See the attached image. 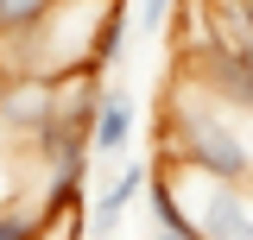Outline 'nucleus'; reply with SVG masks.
Wrapping results in <instances>:
<instances>
[{"instance_id":"f03ea898","label":"nucleus","mask_w":253,"mask_h":240,"mask_svg":"<svg viewBox=\"0 0 253 240\" xmlns=\"http://www.w3.org/2000/svg\"><path fill=\"white\" fill-rule=\"evenodd\" d=\"M190 221H196L203 240H253V190H247V183L203 177V202H196Z\"/></svg>"},{"instance_id":"6e6552de","label":"nucleus","mask_w":253,"mask_h":240,"mask_svg":"<svg viewBox=\"0 0 253 240\" xmlns=\"http://www.w3.org/2000/svg\"><path fill=\"white\" fill-rule=\"evenodd\" d=\"M171 19V0H139V32H158Z\"/></svg>"},{"instance_id":"f257e3e1","label":"nucleus","mask_w":253,"mask_h":240,"mask_svg":"<svg viewBox=\"0 0 253 240\" xmlns=\"http://www.w3.org/2000/svg\"><path fill=\"white\" fill-rule=\"evenodd\" d=\"M165 158H177L184 171L196 177H215V183H247L253 177V152L247 139L228 126L215 101H177L165 108Z\"/></svg>"},{"instance_id":"423d86ee","label":"nucleus","mask_w":253,"mask_h":240,"mask_svg":"<svg viewBox=\"0 0 253 240\" xmlns=\"http://www.w3.org/2000/svg\"><path fill=\"white\" fill-rule=\"evenodd\" d=\"M63 215H51L44 202H0V240H44Z\"/></svg>"},{"instance_id":"1a4fd4ad","label":"nucleus","mask_w":253,"mask_h":240,"mask_svg":"<svg viewBox=\"0 0 253 240\" xmlns=\"http://www.w3.org/2000/svg\"><path fill=\"white\" fill-rule=\"evenodd\" d=\"M152 240H203V234H196V221H190V228H158Z\"/></svg>"},{"instance_id":"20e7f679","label":"nucleus","mask_w":253,"mask_h":240,"mask_svg":"<svg viewBox=\"0 0 253 240\" xmlns=\"http://www.w3.org/2000/svg\"><path fill=\"white\" fill-rule=\"evenodd\" d=\"M146 177H152L146 164H126L121 177H114L101 196H95V209L83 215V240H114V234H121V215L133 209L139 196H146Z\"/></svg>"},{"instance_id":"7ed1b4c3","label":"nucleus","mask_w":253,"mask_h":240,"mask_svg":"<svg viewBox=\"0 0 253 240\" xmlns=\"http://www.w3.org/2000/svg\"><path fill=\"white\" fill-rule=\"evenodd\" d=\"M203 89H209V101H221V108H253V51L247 44H234V38H209L203 44Z\"/></svg>"},{"instance_id":"39448f33","label":"nucleus","mask_w":253,"mask_h":240,"mask_svg":"<svg viewBox=\"0 0 253 240\" xmlns=\"http://www.w3.org/2000/svg\"><path fill=\"white\" fill-rule=\"evenodd\" d=\"M133 95L126 89H101V101H95V126H89V152H121L126 139H133Z\"/></svg>"},{"instance_id":"0eeeda50","label":"nucleus","mask_w":253,"mask_h":240,"mask_svg":"<svg viewBox=\"0 0 253 240\" xmlns=\"http://www.w3.org/2000/svg\"><path fill=\"white\" fill-rule=\"evenodd\" d=\"M51 6H57V0H0V44L19 38V32H32Z\"/></svg>"}]
</instances>
